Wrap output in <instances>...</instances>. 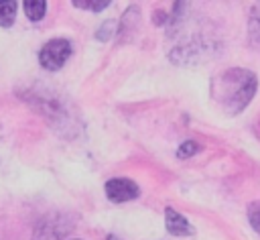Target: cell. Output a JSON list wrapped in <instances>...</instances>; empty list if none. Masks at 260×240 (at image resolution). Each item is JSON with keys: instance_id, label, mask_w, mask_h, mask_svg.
I'll list each match as a JSON object with an SVG mask.
<instances>
[{"instance_id": "obj_1", "label": "cell", "mask_w": 260, "mask_h": 240, "mask_svg": "<svg viewBox=\"0 0 260 240\" xmlns=\"http://www.w3.org/2000/svg\"><path fill=\"white\" fill-rule=\"evenodd\" d=\"M258 89V77L244 67H232L211 79V100L230 116L240 114L252 102Z\"/></svg>"}, {"instance_id": "obj_2", "label": "cell", "mask_w": 260, "mask_h": 240, "mask_svg": "<svg viewBox=\"0 0 260 240\" xmlns=\"http://www.w3.org/2000/svg\"><path fill=\"white\" fill-rule=\"evenodd\" d=\"M24 100H26L37 112H41V114L49 120L51 126H55L57 130H61L63 134H67L65 128L73 124V122H71V114H69V108H67L57 96L32 87V89H28V92L24 94Z\"/></svg>"}, {"instance_id": "obj_3", "label": "cell", "mask_w": 260, "mask_h": 240, "mask_svg": "<svg viewBox=\"0 0 260 240\" xmlns=\"http://www.w3.org/2000/svg\"><path fill=\"white\" fill-rule=\"evenodd\" d=\"M75 228V220L67 214H49L35 226V240H65Z\"/></svg>"}, {"instance_id": "obj_4", "label": "cell", "mask_w": 260, "mask_h": 240, "mask_svg": "<svg viewBox=\"0 0 260 240\" xmlns=\"http://www.w3.org/2000/svg\"><path fill=\"white\" fill-rule=\"evenodd\" d=\"M71 51H73V47H71L69 39H63V37L61 39H51L41 47L39 63L47 71H57L67 63V59L71 57Z\"/></svg>"}, {"instance_id": "obj_5", "label": "cell", "mask_w": 260, "mask_h": 240, "mask_svg": "<svg viewBox=\"0 0 260 240\" xmlns=\"http://www.w3.org/2000/svg\"><path fill=\"white\" fill-rule=\"evenodd\" d=\"M140 195L138 185L132 179L126 177H114L106 183V197L112 203H124V201H132Z\"/></svg>"}, {"instance_id": "obj_6", "label": "cell", "mask_w": 260, "mask_h": 240, "mask_svg": "<svg viewBox=\"0 0 260 240\" xmlns=\"http://www.w3.org/2000/svg\"><path fill=\"white\" fill-rule=\"evenodd\" d=\"M138 24H140V10H138L136 4H132V6L126 8V12L122 14V18H120V22H118V28H116L118 39H120L122 43L132 41V37H134L136 31H138Z\"/></svg>"}, {"instance_id": "obj_7", "label": "cell", "mask_w": 260, "mask_h": 240, "mask_svg": "<svg viewBox=\"0 0 260 240\" xmlns=\"http://www.w3.org/2000/svg\"><path fill=\"white\" fill-rule=\"evenodd\" d=\"M165 226H167V232L171 236H191V234H195V228L189 224V220L185 216H181L179 212H175L173 207L165 209Z\"/></svg>"}, {"instance_id": "obj_8", "label": "cell", "mask_w": 260, "mask_h": 240, "mask_svg": "<svg viewBox=\"0 0 260 240\" xmlns=\"http://www.w3.org/2000/svg\"><path fill=\"white\" fill-rule=\"evenodd\" d=\"M22 6H24L26 18L32 20V22L41 20V18L45 16V12H47V2H45V0H24Z\"/></svg>"}, {"instance_id": "obj_9", "label": "cell", "mask_w": 260, "mask_h": 240, "mask_svg": "<svg viewBox=\"0 0 260 240\" xmlns=\"http://www.w3.org/2000/svg\"><path fill=\"white\" fill-rule=\"evenodd\" d=\"M16 18V2L0 0V26H12Z\"/></svg>"}, {"instance_id": "obj_10", "label": "cell", "mask_w": 260, "mask_h": 240, "mask_svg": "<svg viewBox=\"0 0 260 240\" xmlns=\"http://www.w3.org/2000/svg\"><path fill=\"white\" fill-rule=\"evenodd\" d=\"M248 35H250V41L256 49H260V14L252 10L250 14V22H248Z\"/></svg>"}, {"instance_id": "obj_11", "label": "cell", "mask_w": 260, "mask_h": 240, "mask_svg": "<svg viewBox=\"0 0 260 240\" xmlns=\"http://www.w3.org/2000/svg\"><path fill=\"white\" fill-rule=\"evenodd\" d=\"M71 4L77 6V8H83V10L100 12V10H104V8L110 6V0H73Z\"/></svg>"}, {"instance_id": "obj_12", "label": "cell", "mask_w": 260, "mask_h": 240, "mask_svg": "<svg viewBox=\"0 0 260 240\" xmlns=\"http://www.w3.org/2000/svg\"><path fill=\"white\" fill-rule=\"evenodd\" d=\"M199 151H201V146H199L195 140H185V142L177 148V157H179V159H189V157L197 155Z\"/></svg>"}, {"instance_id": "obj_13", "label": "cell", "mask_w": 260, "mask_h": 240, "mask_svg": "<svg viewBox=\"0 0 260 240\" xmlns=\"http://www.w3.org/2000/svg\"><path fill=\"white\" fill-rule=\"evenodd\" d=\"M116 28H118V22H114V20H106V22L98 28L95 39H98V41H108L112 35H116Z\"/></svg>"}, {"instance_id": "obj_14", "label": "cell", "mask_w": 260, "mask_h": 240, "mask_svg": "<svg viewBox=\"0 0 260 240\" xmlns=\"http://www.w3.org/2000/svg\"><path fill=\"white\" fill-rule=\"evenodd\" d=\"M248 220H250V226L260 234V201H252L248 205Z\"/></svg>"}, {"instance_id": "obj_15", "label": "cell", "mask_w": 260, "mask_h": 240, "mask_svg": "<svg viewBox=\"0 0 260 240\" xmlns=\"http://www.w3.org/2000/svg\"><path fill=\"white\" fill-rule=\"evenodd\" d=\"M108 240H120V238H116V236H110V238H108Z\"/></svg>"}]
</instances>
